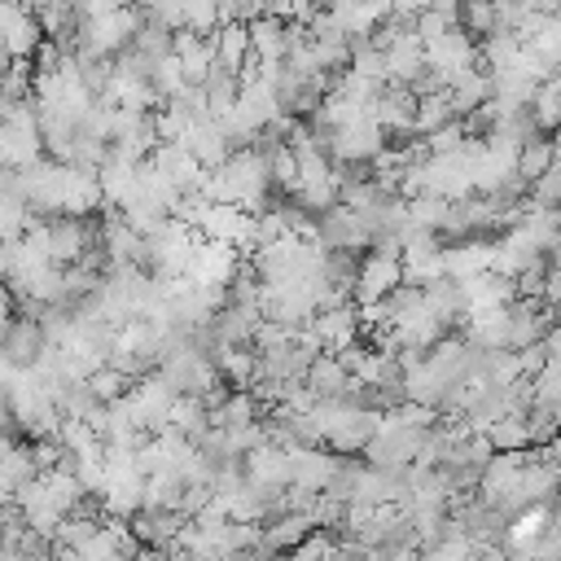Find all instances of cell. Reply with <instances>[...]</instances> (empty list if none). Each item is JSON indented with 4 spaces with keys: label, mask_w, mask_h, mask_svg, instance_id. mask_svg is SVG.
<instances>
[{
    "label": "cell",
    "mask_w": 561,
    "mask_h": 561,
    "mask_svg": "<svg viewBox=\"0 0 561 561\" xmlns=\"http://www.w3.org/2000/svg\"><path fill=\"white\" fill-rule=\"evenodd\" d=\"M543 346H548V359H552V364H561V324L548 333V342H543Z\"/></svg>",
    "instance_id": "5b68a950"
},
{
    "label": "cell",
    "mask_w": 561,
    "mask_h": 561,
    "mask_svg": "<svg viewBox=\"0 0 561 561\" xmlns=\"http://www.w3.org/2000/svg\"><path fill=\"white\" fill-rule=\"evenodd\" d=\"M557 162H561L557 140H552V136H539V140H530V145L517 153V175H522V180L535 188V184H539V180H543V175H548Z\"/></svg>",
    "instance_id": "3957f363"
},
{
    "label": "cell",
    "mask_w": 561,
    "mask_h": 561,
    "mask_svg": "<svg viewBox=\"0 0 561 561\" xmlns=\"http://www.w3.org/2000/svg\"><path fill=\"white\" fill-rule=\"evenodd\" d=\"M408 285V272H403V259H390V254H368L359 263V280H355V307H377L386 302L394 289Z\"/></svg>",
    "instance_id": "6da1fadb"
},
{
    "label": "cell",
    "mask_w": 561,
    "mask_h": 561,
    "mask_svg": "<svg viewBox=\"0 0 561 561\" xmlns=\"http://www.w3.org/2000/svg\"><path fill=\"white\" fill-rule=\"evenodd\" d=\"M486 438H491V447H495V451H526V447H530L526 412H513V416H508V421H500Z\"/></svg>",
    "instance_id": "277c9868"
},
{
    "label": "cell",
    "mask_w": 561,
    "mask_h": 561,
    "mask_svg": "<svg viewBox=\"0 0 561 561\" xmlns=\"http://www.w3.org/2000/svg\"><path fill=\"white\" fill-rule=\"evenodd\" d=\"M548 263H552V272L561 276V237H557V245H552V254H548Z\"/></svg>",
    "instance_id": "8992f818"
},
{
    "label": "cell",
    "mask_w": 561,
    "mask_h": 561,
    "mask_svg": "<svg viewBox=\"0 0 561 561\" xmlns=\"http://www.w3.org/2000/svg\"><path fill=\"white\" fill-rule=\"evenodd\" d=\"M359 324H364L359 307H355V302H342V307H324L307 329L316 333V342H320V351H324V355H342V351H351V346H355Z\"/></svg>",
    "instance_id": "7a4b0ae2"
}]
</instances>
